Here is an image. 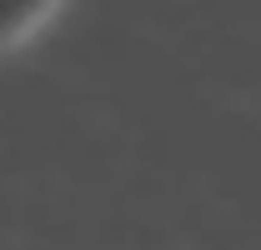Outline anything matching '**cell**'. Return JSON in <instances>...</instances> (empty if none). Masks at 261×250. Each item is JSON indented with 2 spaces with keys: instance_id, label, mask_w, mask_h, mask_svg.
Returning <instances> with one entry per match:
<instances>
[{
  "instance_id": "1",
  "label": "cell",
  "mask_w": 261,
  "mask_h": 250,
  "mask_svg": "<svg viewBox=\"0 0 261 250\" xmlns=\"http://www.w3.org/2000/svg\"><path fill=\"white\" fill-rule=\"evenodd\" d=\"M56 10H61V0H0V50L31 40Z\"/></svg>"
}]
</instances>
